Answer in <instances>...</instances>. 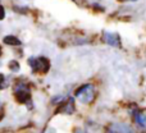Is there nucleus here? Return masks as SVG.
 Listing matches in <instances>:
<instances>
[{"instance_id":"ddd939ff","label":"nucleus","mask_w":146,"mask_h":133,"mask_svg":"<svg viewBox=\"0 0 146 133\" xmlns=\"http://www.w3.org/2000/svg\"><path fill=\"white\" fill-rule=\"evenodd\" d=\"M0 53H1V48H0Z\"/></svg>"},{"instance_id":"1a4fd4ad","label":"nucleus","mask_w":146,"mask_h":133,"mask_svg":"<svg viewBox=\"0 0 146 133\" xmlns=\"http://www.w3.org/2000/svg\"><path fill=\"white\" fill-rule=\"evenodd\" d=\"M9 69L12 70V72H18V70H19V63L15 60L9 62Z\"/></svg>"},{"instance_id":"0eeeda50","label":"nucleus","mask_w":146,"mask_h":133,"mask_svg":"<svg viewBox=\"0 0 146 133\" xmlns=\"http://www.w3.org/2000/svg\"><path fill=\"white\" fill-rule=\"evenodd\" d=\"M3 41H4V44H7V45H10V46H21V41L18 40L15 36H12V35L5 36Z\"/></svg>"},{"instance_id":"6e6552de","label":"nucleus","mask_w":146,"mask_h":133,"mask_svg":"<svg viewBox=\"0 0 146 133\" xmlns=\"http://www.w3.org/2000/svg\"><path fill=\"white\" fill-rule=\"evenodd\" d=\"M135 120L142 128H146V115L142 113H136L135 114Z\"/></svg>"},{"instance_id":"f03ea898","label":"nucleus","mask_w":146,"mask_h":133,"mask_svg":"<svg viewBox=\"0 0 146 133\" xmlns=\"http://www.w3.org/2000/svg\"><path fill=\"white\" fill-rule=\"evenodd\" d=\"M28 64L31 66L33 72H41V73H46L50 68V63L46 58H30L28 59Z\"/></svg>"},{"instance_id":"423d86ee","label":"nucleus","mask_w":146,"mask_h":133,"mask_svg":"<svg viewBox=\"0 0 146 133\" xmlns=\"http://www.w3.org/2000/svg\"><path fill=\"white\" fill-rule=\"evenodd\" d=\"M74 111V100L73 99H69L68 103L63 104L60 109L58 110V113H64V114H72Z\"/></svg>"},{"instance_id":"39448f33","label":"nucleus","mask_w":146,"mask_h":133,"mask_svg":"<svg viewBox=\"0 0 146 133\" xmlns=\"http://www.w3.org/2000/svg\"><path fill=\"white\" fill-rule=\"evenodd\" d=\"M104 41H105L108 45L110 46H114V48H118L121 45V38L117 33H110V32H105L103 36Z\"/></svg>"},{"instance_id":"9b49d317","label":"nucleus","mask_w":146,"mask_h":133,"mask_svg":"<svg viewBox=\"0 0 146 133\" xmlns=\"http://www.w3.org/2000/svg\"><path fill=\"white\" fill-rule=\"evenodd\" d=\"M4 17H5V10H4V8L0 5V21L4 19Z\"/></svg>"},{"instance_id":"4468645a","label":"nucleus","mask_w":146,"mask_h":133,"mask_svg":"<svg viewBox=\"0 0 146 133\" xmlns=\"http://www.w3.org/2000/svg\"><path fill=\"white\" fill-rule=\"evenodd\" d=\"M132 1H136V0H132Z\"/></svg>"},{"instance_id":"f257e3e1","label":"nucleus","mask_w":146,"mask_h":133,"mask_svg":"<svg viewBox=\"0 0 146 133\" xmlns=\"http://www.w3.org/2000/svg\"><path fill=\"white\" fill-rule=\"evenodd\" d=\"M76 97L83 104H91L95 99V88L92 85H83L76 91Z\"/></svg>"},{"instance_id":"7ed1b4c3","label":"nucleus","mask_w":146,"mask_h":133,"mask_svg":"<svg viewBox=\"0 0 146 133\" xmlns=\"http://www.w3.org/2000/svg\"><path fill=\"white\" fill-rule=\"evenodd\" d=\"M14 93H15V97L19 103L25 104V103H28L31 99V92L28 90V87L23 83H18L14 88Z\"/></svg>"},{"instance_id":"f8f14e48","label":"nucleus","mask_w":146,"mask_h":133,"mask_svg":"<svg viewBox=\"0 0 146 133\" xmlns=\"http://www.w3.org/2000/svg\"><path fill=\"white\" fill-rule=\"evenodd\" d=\"M74 133H86L85 131H82V129H76Z\"/></svg>"},{"instance_id":"9d476101","label":"nucleus","mask_w":146,"mask_h":133,"mask_svg":"<svg viewBox=\"0 0 146 133\" xmlns=\"http://www.w3.org/2000/svg\"><path fill=\"white\" fill-rule=\"evenodd\" d=\"M8 86V82L5 81V77L3 74H0V88H5Z\"/></svg>"},{"instance_id":"20e7f679","label":"nucleus","mask_w":146,"mask_h":133,"mask_svg":"<svg viewBox=\"0 0 146 133\" xmlns=\"http://www.w3.org/2000/svg\"><path fill=\"white\" fill-rule=\"evenodd\" d=\"M108 133H135V131L126 123H111L108 127Z\"/></svg>"}]
</instances>
